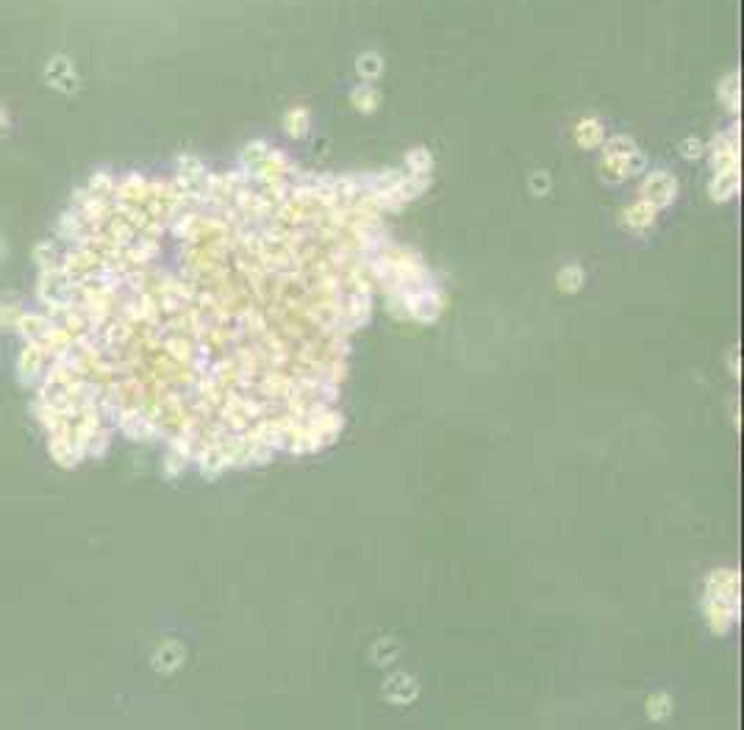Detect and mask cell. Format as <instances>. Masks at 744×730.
I'll use <instances>...</instances> for the list:
<instances>
[{
    "mask_svg": "<svg viewBox=\"0 0 744 730\" xmlns=\"http://www.w3.org/2000/svg\"><path fill=\"white\" fill-rule=\"evenodd\" d=\"M736 589H739V575L733 569H719L708 578L705 589V617L711 622L714 633L731 630L736 617Z\"/></svg>",
    "mask_w": 744,
    "mask_h": 730,
    "instance_id": "1",
    "label": "cell"
},
{
    "mask_svg": "<svg viewBox=\"0 0 744 730\" xmlns=\"http://www.w3.org/2000/svg\"><path fill=\"white\" fill-rule=\"evenodd\" d=\"M641 164H644L641 162V153L636 150V145L630 139H611L608 142V148H606V169L614 178L633 175Z\"/></svg>",
    "mask_w": 744,
    "mask_h": 730,
    "instance_id": "2",
    "label": "cell"
},
{
    "mask_svg": "<svg viewBox=\"0 0 744 730\" xmlns=\"http://www.w3.org/2000/svg\"><path fill=\"white\" fill-rule=\"evenodd\" d=\"M641 192L650 197V206H667V203H672V197L678 192V183L667 172H653L647 178V183L641 186Z\"/></svg>",
    "mask_w": 744,
    "mask_h": 730,
    "instance_id": "3",
    "label": "cell"
},
{
    "mask_svg": "<svg viewBox=\"0 0 744 730\" xmlns=\"http://www.w3.org/2000/svg\"><path fill=\"white\" fill-rule=\"evenodd\" d=\"M417 691H419V689H417V680L405 672H395L386 683H384V697H386L389 703H395V705L411 703V700L417 697Z\"/></svg>",
    "mask_w": 744,
    "mask_h": 730,
    "instance_id": "4",
    "label": "cell"
},
{
    "mask_svg": "<svg viewBox=\"0 0 744 730\" xmlns=\"http://www.w3.org/2000/svg\"><path fill=\"white\" fill-rule=\"evenodd\" d=\"M653 220H655V206H650L647 200L630 206L628 211H625V223L630 228H647V225H653Z\"/></svg>",
    "mask_w": 744,
    "mask_h": 730,
    "instance_id": "5",
    "label": "cell"
},
{
    "mask_svg": "<svg viewBox=\"0 0 744 730\" xmlns=\"http://www.w3.org/2000/svg\"><path fill=\"white\" fill-rule=\"evenodd\" d=\"M577 142L583 145V148H594V145H600L603 142V128H600V122L597 119H583L580 125H577Z\"/></svg>",
    "mask_w": 744,
    "mask_h": 730,
    "instance_id": "6",
    "label": "cell"
},
{
    "mask_svg": "<svg viewBox=\"0 0 744 730\" xmlns=\"http://www.w3.org/2000/svg\"><path fill=\"white\" fill-rule=\"evenodd\" d=\"M670 714H672V700H670V694L658 691V694H653V697L647 700V717H650V719H664V717H670Z\"/></svg>",
    "mask_w": 744,
    "mask_h": 730,
    "instance_id": "7",
    "label": "cell"
},
{
    "mask_svg": "<svg viewBox=\"0 0 744 730\" xmlns=\"http://www.w3.org/2000/svg\"><path fill=\"white\" fill-rule=\"evenodd\" d=\"M287 131L292 136H303L308 131V114H306V109H294V112L287 114Z\"/></svg>",
    "mask_w": 744,
    "mask_h": 730,
    "instance_id": "8",
    "label": "cell"
},
{
    "mask_svg": "<svg viewBox=\"0 0 744 730\" xmlns=\"http://www.w3.org/2000/svg\"><path fill=\"white\" fill-rule=\"evenodd\" d=\"M353 103L361 112H372L378 106V95H375V89H355L353 92Z\"/></svg>",
    "mask_w": 744,
    "mask_h": 730,
    "instance_id": "9",
    "label": "cell"
},
{
    "mask_svg": "<svg viewBox=\"0 0 744 730\" xmlns=\"http://www.w3.org/2000/svg\"><path fill=\"white\" fill-rule=\"evenodd\" d=\"M580 283H583V273H580L577 267H567V270H561V275H559V286H561L564 292H575Z\"/></svg>",
    "mask_w": 744,
    "mask_h": 730,
    "instance_id": "10",
    "label": "cell"
},
{
    "mask_svg": "<svg viewBox=\"0 0 744 730\" xmlns=\"http://www.w3.org/2000/svg\"><path fill=\"white\" fill-rule=\"evenodd\" d=\"M378 70H381V61H378V56H364V58H358V72L364 75V78H375L378 75Z\"/></svg>",
    "mask_w": 744,
    "mask_h": 730,
    "instance_id": "11",
    "label": "cell"
},
{
    "mask_svg": "<svg viewBox=\"0 0 744 730\" xmlns=\"http://www.w3.org/2000/svg\"><path fill=\"white\" fill-rule=\"evenodd\" d=\"M700 150H703V145H700V142H694V139L684 142V153H686L688 159H691V156H700Z\"/></svg>",
    "mask_w": 744,
    "mask_h": 730,
    "instance_id": "12",
    "label": "cell"
}]
</instances>
